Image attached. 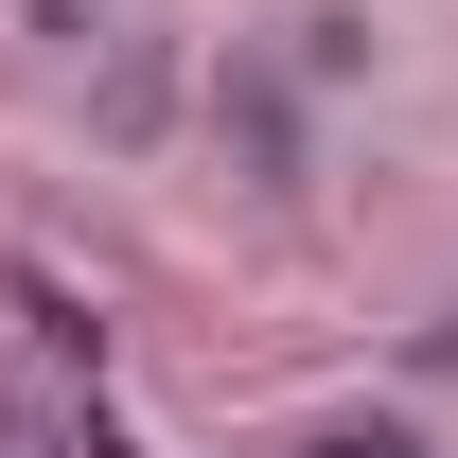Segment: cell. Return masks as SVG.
I'll return each instance as SVG.
<instances>
[{
	"label": "cell",
	"mask_w": 458,
	"mask_h": 458,
	"mask_svg": "<svg viewBox=\"0 0 458 458\" xmlns=\"http://www.w3.org/2000/svg\"><path fill=\"white\" fill-rule=\"evenodd\" d=\"M318 458H441V441H405V423H335Z\"/></svg>",
	"instance_id": "obj_1"
}]
</instances>
